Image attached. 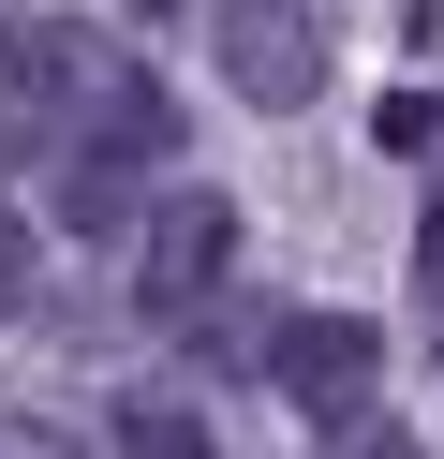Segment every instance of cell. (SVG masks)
I'll return each instance as SVG.
<instances>
[{
    "label": "cell",
    "instance_id": "8",
    "mask_svg": "<svg viewBox=\"0 0 444 459\" xmlns=\"http://www.w3.org/2000/svg\"><path fill=\"white\" fill-rule=\"evenodd\" d=\"M0 459H104L89 429H45V415H0Z\"/></svg>",
    "mask_w": 444,
    "mask_h": 459
},
{
    "label": "cell",
    "instance_id": "3",
    "mask_svg": "<svg viewBox=\"0 0 444 459\" xmlns=\"http://www.w3.org/2000/svg\"><path fill=\"white\" fill-rule=\"evenodd\" d=\"M89 60H104V45H89L74 15H0V163L59 149V119H74Z\"/></svg>",
    "mask_w": 444,
    "mask_h": 459
},
{
    "label": "cell",
    "instance_id": "2",
    "mask_svg": "<svg viewBox=\"0 0 444 459\" xmlns=\"http://www.w3.org/2000/svg\"><path fill=\"white\" fill-rule=\"evenodd\" d=\"M222 281H237V193L222 178H207V193H163V208L134 222V311H148V326H193Z\"/></svg>",
    "mask_w": 444,
    "mask_h": 459
},
{
    "label": "cell",
    "instance_id": "5",
    "mask_svg": "<svg viewBox=\"0 0 444 459\" xmlns=\"http://www.w3.org/2000/svg\"><path fill=\"white\" fill-rule=\"evenodd\" d=\"M104 445L118 459H207V415H193V385H134L104 415Z\"/></svg>",
    "mask_w": 444,
    "mask_h": 459
},
{
    "label": "cell",
    "instance_id": "11",
    "mask_svg": "<svg viewBox=\"0 0 444 459\" xmlns=\"http://www.w3.org/2000/svg\"><path fill=\"white\" fill-rule=\"evenodd\" d=\"M207 459H222V445H207Z\"/></svg>",
    "mask_w": 444,
    "mask_h": 459
},
{
    "label": "cell",
    "instance_id": "1",
    "mask_svg": "<svg viewBox=\"0 0 444 459\" xmlns=\"http://www.w3.org/2000/svg\"><path fill=\"white\" fill-rule=\"evenodd\" d=\"M207 74H222L252 119L326 104V74H341V45H326V0H207Z\"/></svg>",
    "mask_w": 444,
    "mask_h": 459
},
{
    "label": "cell",
    "instance_id": "7",
    "mask_svg": "<svg viewBox=\"0 0 444 459\" xmlns=\"http://www.w3.org/2000/svg\"><path fill=\"white\" fill-rule=\"evenodd\" d=\"M311 459H414V429L385 415V400H355V415H326V445Z\"/></svg>",
    "mask_w": 444,
    "mask_h": 459
},
{
    "label": "cell",
    "instance_id": "4",
    "mask_svg": "<svg viewBox=\"0 0 444 459\" xmlns=\"http://www.w3.org/2000/svg\"><path fill=\"white\" fill-rule=\"evenodd\" d=\"M266 385H282L311 429H326V415H355V400H385V326H370V311H282Z\"/></svg>",
    "mask_w": 444,
    "mask_h": 459
},
{
    "label": "cell",
    "instance_id": "10",
    "mask_svg": "<svg viewBox=\"0 0 444 459\" xmlns=\"http://www.w3.org/2000/svg\"><path fill=\"white\" fill-rule=\"evenodd\" d=\"M118 15H178V0H118Z\"/></svg>",
    "mask_w": 444,
    "mask_h": 459
},
{
    "label": "cell",
    "instance_id": "9",
    "mask_svg": "<svg viewBox=\"0 0 444 459\" xmlns=\"http://www.w3.org/2000/svg\"><path fill=\"white\" fill-rule=\"evenodd\" d=\"M414 311L444 326V178H430V222H414Z\"/></svg>",
    "mask_w": 444,
    "mask_h": 459
},
{
    "label": "cell",
    "instance_id": "6",
    "mask_svg": "<svg viewBox=\"0 0 444 459\" xmlns=\"http://www.w3.org/2000/svg\"><path fill=\"white\" fill-rule=\"evenodd\" d=\"M30 297H45V222L0 193V326H30Z\"/></svg>",
    "mask_w": 444,
    "mask_h": 459
}]
</instances>
